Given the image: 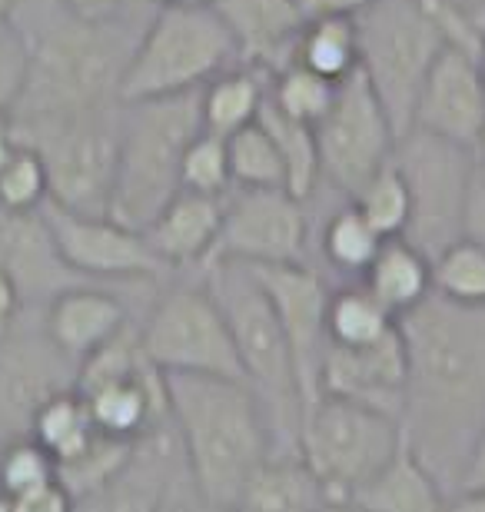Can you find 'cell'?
Segmentation results:
<instances>
[{"label":"cell","mask_w":485,"mask_h":512,"mask_svg":"<svg viewBox=\"0 0 485 512\" xmlns=\"http://www.w3.org/2000/svg\"><path fill=\"white\" fill-rule=\"evenodd\" d=\"M392 163L399 167L412 197V217L402 237L436 260L449 243L462 237L466 203L479 177L476 150L422 130H406L396 140Z\"/></svg>","instance_id":"11"},{"label":"cell","mask_w":485,"mask_h":512,"mask_svg":"<svg viewBox=\"0 0 485 512\" xmlns=\"http://www.w3.org/2000/svg\"><path fill=\"white\" fill-rule=\"evenodd\" d=\"M27 433L54 456L57 466H64L97 443L100 429L94 423V416H90L87 399L80 396V389L74 386V389H64V393L50 396L34 413V419H30Z\"/></svg>","instance_id":"29"},{"label":"cell","mask_w":485,"mask_h":512,"mask_svg":"<svg viewBox=\"0 0 485 512\" xmlns=\"http://www.w3.org/2000/svg\"><path fill=\"white\" fill-rule=\"evenodd\" d=\"M27 313L24 296H20L14 276L0 266V336H7L20 323V316Z\"/></svg>","instance_id":"45"},{"label":"cell","mask_w":485,"mask_h":512,"mask_svg":"<svg viewBox=\"0 0 485 512\" xmlns=\"http://www.w3.org/2000/svg\"><path fill=\"white\" fill-rule=\"evenodd\" d=\"M200 130V90L183 97L120 104L110 217L133 230L147 227L180 193L183 153Z\"/></svg>","instance_id":"5"},{"label":"cell","mask_w":485,"mask_h":512,"mask_svg":"<svg viewBox=\"0 0 485 512\" xmlns=\"http://www.w3.org/2000/svg\"><path fill=\"white\" fill-rule=\"evenodd\" d=\"M130 449H133V443H123V439L100 433L97 443L90 446L87 453H80L77 459H70L64 466H57V479L74 493V499H80L107 483V479L127 463Z\"/></svg>","instance_id":"40"},{"label":"cell","mask_w":485,"mask_h":512,"mask_svg":"<svg viewBox=\"0 0 485 512\" xmlns=\"http://www.w3.org/2000/svg\"><path fill=\"white\" fill-rule=\"evenodd\" d=\"M223 223V197H206V193L180 190L147 227L143 237L153 253L167 263V270L177 273H203L210 263L216 237Z\"/></svg>","instance_id":"23"},{"label":"cell","mask_w":485,"mask_h":512,"mask_svg":"<svg viewBox=\"0 0 485 512\" xmlns=\"http://www.w3.org/2000/svg\"><path fill=\"white\" fill-rule=\"evenodd\" d=\"M319 187L353 200L396 153L399 133L363 70L339 80L336 97L313 127Z\"/></svg>","instance_id":"12"},{"label":"cell","mask_w":485,"mask_h":512,"mask_svg":"<svg viewBox=\"0 0 485 512\" xmlns=\"http://www.w3.org/2000/svg\"><path fill=\"white\" fill-rule=\"evenodd\" d=\"M180 280L163 283L140 320V343L160 373L223 376L243 380L230 326L206 290L203 273H177Z\"/></svg>","instance_id":"9"},{"label":"cell","mask_w":485,"mask_h":512,"mask_svg":"<svg viewBox=\"0 0 485 512\" xmlns=\"http://www.w3.org/2000/svg\"><path fill=\"white\" fill-rule=\"evenodd\" d=\"M150 4H213V0H150Z\"/></svg>","instance_id":"56"},{"label":"cell","mask_w":485,"mask_h":512,"mask_svg":"<svg viewBox=\"0 0 485 512\" xmlns=\"http://www.w3.org/2000/svg\"><path fill=\"white\" fill-rule=\"evenodd\" d=\"M406 373V343L396 326L369 346H329L319 376V396H343L399 419L406 399Z\"/></svg>","instance_id":"19"},{"label":"cell","mask_w":485,"mask_h":512,"mask_svg":"<svg viewBox=\"0 0 485 512\" xmlns=\"http://www.w3.org/2000/svg\"><path fill=\"white\" fill-rule=\"evenodd\" d=\"M462 7H469V10H476V14H485V0H459Z\"/></svg>","instance_id":"55"},{"label":"cell","mask_w":485,"mask_h":512,"mask_svg":"<svg viewBox=\"0 0 485 512\" xmlns=\"http://www.w3.org/2000/svg\"><path fill=\"white\" fill-rule=\"evenodd\" d=\"M482 127H485V87L476 57L456 47H442V54L432 60L429 74L422 80L409 130H422L432 133V137L476 150Z\"/></svg>","instance_id":"17"},{"label":"cell","mask_w":485,"mask_h":512,"mask_svg":"<svg viewBox=\"0 0 485 512\" xmlns=\"http://www.w3.org/2000/svg\"><path fill=\"white\" fill-rule=\"evenodd\" d=\"M359 70L383 100L392 127L402 137L412 127V110L432 60L446 40L419 0H376L356 17Z\"/></svg>","instance_id":"10"},{"label":"cell","mask_w":485,"mask_h":512,"mask_svg":"<svg viewBox=\"0 0 485 512\" xmlns=\"http://www.w3.org/2000/svg\"><path fill=\"white\" fill-rule=\"evenodd\" d=\"M187 473L180 436L170 419L133 443L127 463L94 493L80 496L74 512H157L170 486Z\"/></svg>","instance_id":"18"},{"label":"cell","mask_w":485,"mask_h":512,"mask_svg":"<svg viewBox=\"0 0 485 512\" xmlns=\"http://www.w3.org/2000/svg\"><path fill=\"white\" fill-rule=\"evenodd\" d=\"M479 173H482V180H485V167H479Z\"/></svg>","instance_id":"57"},{"label":"cell","mask_w":485,"mask_h":512,"mask_svg":"<svg viewBox=\"0 0 485 512\" xmlns=\"http://www.w3.org/2000/svg\"><path fill=\"white\" fill-rule=\"evenodd\" d=\"M399 326L392 316L363 283H343L333 286L326 310V333L329 346H369L379 343Z\"/></svg>","instance_id":"31"},{"label":"cell","mask_w":485,"mask_h":512,"mask_svg":"<svg viewBox=\"0 0 485 512\" xmlns=\"http://www.w3.org/2000/svg\"><path fill=\"white\" fill-rule=\"evenodd\" d=\"M57 479V463L30 433L0 439V489L24 496L30 489Z\"/></svg>","instance_id":"38"},{"label":"cell","mask_w":485,"mask_h":512,"mask_svg":"<svg viewBox=\"0 0 485 512\" xmlns=\"http://www.w3.org/2000/svg\"><path fill=\"white\" fill-rule=\"evenodd\" d=\"M353 203L359 207V213L373 223V230L383 240L402 237L406 227H409L412 197H409V187H406V180H402L399 167L392 160L376 173L373 180L366 183L363 190L356 193Z\"/></svg>","instance_id":"35"},{"label":"cell","mask_w":485,"mask_h":512,"mask_svg":"<svg viewBox=\"0 0 485 512\" xmlns=\"http://www.w3.org/2000/svg\"><path fill=\"white\" fill-rule=\"evenodd\" d=\"M456 493H485V423H482L476 443H472L469 456H466V466H462V473H459Z\"/></svg>","instance_id":"44"},{"label":"cell","mask_w":485,"mask_h":512,"mask_svg":"<svg viewBox=\"0 0 485 512\" xmlns=\"http://www.w3.org/2000/svg\"><path fill=\"white\" fill-rule=\"evenodd\" d=\"M27 87V44L20 37L10 17L7 27H0V120L14 117V110Z\"/></svg>","instance_id":"41"},{"label":"cell","mask_w":485,"mask_h":512,"mask_svg":"<svg viewBox=\"0 0 485 512\" xmlns=\"http://www.w3.org/2000/svg\"><path fill=\"white\" fill-rule=\"evenodd\" d=\"M326 503L299 453H270L243 483L230 512H316Z\"/></svg>","instance_id":"24"},{"label":"cell","mask_w":485,"mask_h":512,"mask_svg":"<svg viewBox=\"0 0 485 512\" xmlns=\"http://www.w3.org/2000/svg\"><path fill=\"white\" fill-rule=\"evenodd\" d=\"M379 247H383V237L353 200L336 203L333 210L323 213V220L313 223V250L319 253V263L346 283L363 280Z\"/></svg>","instance_id":"27"},{"label":"cell","mask_w":485,"mask_h":512,"mask_svg":"<svg viewBox=\"0 0 485 512\" xmlns=\"http://www.w3.org/2000/svg\"><path fill=\"white\" fill-rule=\"evenodd\" d=\"M353 499L369 512H446L449 506V493L439 479L406 446L366 486H359Z\"/></svg>","instance_id":"26"},{"label":"cell","mask_w":485,"mask_h":512,"mask_svg":"<svg viewBox=\"0 0 485 512\" xmlns=\"http://www.w3.org/2000/svg\"><path fill=\"white\" fill-rule=\"evenodd\" d=\"M14 7H17V0H0V27L10 24V17H14Z\"/></svg>","instance_id":"52"},{"label":"cell","mask_w":485,"mask_h":512,"mask_svg":"<svg viewBox=\"0 0 485 512\" xmlns=\"http://www.w3.org/2000/svg\"><path fill=\"white\" fill-rule=\"evenodd\" d=\"M309 256H313L309 203L286 190H230L223 197V223L210 263H313Z\"/></svg>","instance_id":"13"},{"label":"cell","mask_w":485,"mask_h":512,"mask_svg":"<svg viewBox=\"0 0 485 512\" xmlns=\"http://www.w3.org/2000/svg\"><path fill=\"white\" fill-rule=\"evenodd\" d=\"M406 343L402 443L452 496L485 423V306H459L432 293L399 316Z\"/></svg>","instance_id":"1"},{"label":"cell","mask_w":485,"mask_h":512,"mask_svg":"<svg viewBox=\"0 0 485 512\" xmlns=\"http://www.w3.org/2000/svg\"><path fill=\"white\" fill-rule=\"evenodd\" d=\"M446 512H485V493H456V496H449Z\"/></svg>","instance_id":"50"},{"label":"cell","mask_w":485,"mask_h":512,"mask_svg":"<svg viewBox=\"0 0 485 512\" xmlns=\"http://www.w3.org/2000/svg\"><path fill=\"white\" fill-rule=\"evenodd\" d=\"M17 147H20V137H17L14 120L4 117V120H0V167L10 160V153H14Z\"/></svg>","instance_id":"49"},{"label":"cell","mask_w":485,"mask_h":512,"mask_svg":"<svg viewBox=\"0 0 485 512\" xmlns=\"http://www.w3.org/2000/svg\"><path fill=\"white\" fill-rule=\"evenodd\" d=\"M0 266L14 276L27 310H40L50 296L80 280L60 260L44 213H10L0 210Z\"/></svg>","instance_id":"22"},{"label":"cell","mask_w":485,"mask_h":512,"mask_svg":"<svg viewBox=\"0 0 485 512\" xmlns=\"http://www.w3.org/2000/svg\"><path fill=\"white\" fill-rule=\"evenodd\" d=\"M47 200H50V183H47L44 160H40V153L30 143L20 140V147L0 167V210L37 213Z\"/></svg>","instance_id":"37"},{"label":"cell","mask_w":485,"mask_h":512,"mask_svg":"<svg viewBox=\"0 0 485 512\" xmlns=\"http://www.w3.org/2000/svg\"><path fill=\"white\" fill-rule=\"evenodd\" d=\"M253 273L270 296L276 316H280L286 346H290L293 356L299 399H303L306 409L313 399H319V376H323V360L329 350L326 310L333 286L326 283L323 270H316L313 263L253 266Z\"/></svg>","instance_id":"15"},{"label":"cell","mask_w":485,"mask_h":512,"mask_svg":"<svg viewBox=\"0 0 485 512\" xmlns=\"http://www.w3.org/2000/svg\"><path fill=\"white\" fill-rule=\"evenodd\" d=\"M293 64L313 70V74L333 80H346L359 70V30L356 17H316L306 20L299 34Z\"/></svg>","instance_id":"30"},{"label":"cell","mask_w":485,"mask_h":512,"mask_svg":"<svg viewBox=\"0 0 485 512\" xmlns=\"http://www.w3.org/2000/svg\"><path fill=\"white\" fill-rule=\"evenodd\" d=\"M223 27L230 30L240 64L263 74H280L293 64L306 17L299 0H213Z\"/></svg>","instance_id":"21"},{"label":"cell","mask_w":485,"mask_h":512,"mask_svg":"<svg viewBox=\"0 0 485 512\" xmlns=\"http://www.w3.org/2000/svg\"><path fill=\"white\" fill-rule=\"evenodd\" d=\"M432 293L459 306H485V250L459 237L432 260Z\"/></svg>","instance_id":"34"},{"label":"cell","mask_w":485,"mask_h":512,"mask_svg":"<svg viewBox=\"0 0 485 512\" xmlns=\"http://www.w3.org/2000/svg\"><path fill=\"white\" fill-rule=\"evenodd\" d=\"M233 64V37L210 4H153L123 70L120 104L196 94Z\"/></svg>","instance_id":"6"},{"label":"cell","mask_w":485,"mask_h":512,"mask_svg":"<svg viewBox=\"0 0 485 512\" xmlns=\"http://www.w3.org/2000/svg\"><path fill=\"white\" fill-rule=\"evenodd\" d=\"M40 330L70 363L80 366L133 323L127 296L103 283H74L40 306Z\"/></svg>","instance_id":"20"},{"label":"cell","mask_w":485,"mask_h":512,"mask_svg":"<svg viewBox=\"0 0 485 512\" xmlns=\"http://www.w3.org/2000/svg\"><path fill=\"white\" fill-rule=\"evenodd\" d=\"M203 283L226 316L236 356H240L243 383L253 389L270 419L276 453H296L303 399H299L293 356L286 346L280 316H276L263 283L256 280L253 266L236 260H216L203 266Z\"/></svg>","instance_id":"4"},{"label":"cell","mask_w":485,"mask_h":512,"mask_svg":"<svg viewBox=\"0 0 485 512\" xmlns=\"http://www.w3.org/2000/svg\"><path fill=\"white\" fill-rule=\"evenodd\" d=\"M336 87L339 84H333V80L319 77L299 64H290V67H283L280 74L270 77V94L266 97H270V104L280 107L286 117L316 127L329 110V104H333Z\"/></svg>","instance_id":"36"},{"label":"cell","mask_w":485,"mask_h":512,"mask_svg":"<svg viewBox=\"0 0 485 512\" xmlns=\"http://www.w3.org/2000/svg\"><path fill=\"white\" fill-rule=\"evenodd\" d=\"M476 64H479V77H482V87H485V30H482V44H479Z\"/></svg>","instance_id":"53"},{"label":"cell","mask_w":485,"mask_h":512,"mask_svg":"<svg viewBox=\"0 0 485 512\" xmlns=\"http://www.w3.org/2000/svg\"><path fill=\"white\" fill-rule=\"evenodd\" d=\"M180 190L206 193V197H226L233 190L230 180V157H226V140L216 133L200 130L183 153L180 167Z\"/></svg>","instance_id":"39"},{"label":"cell","mask_w":485,"mask_h":512,"mask_svg":"<svg viewBox=\"0 0 485 512\" xmlns=\"http://www.w3.org/2000/svg\"><path fill=\"white\" fill-rule=\"evenodd\" d=\"M27 313L0 336V439L27 433L50 396L77 386V366L44 336L40 313L37 320H27Z\"/></svg>","instance_id":"16"},{"label":"cell","mask_w":485,"mask_h":512,"mask_svg":"<svg viewBox=\"0 0 485 512\" xmlns=\"http://www.w3.org/2000/svg\"><path fill=\"white\" fill-rule=\"evenodd\" d=\"M54 4L84 20H110L127 10V0H54Z\"/></svg>","instance_id":"48"},{"label":"cell","mask_w":485,"mask_h":512,"mask_svg":"<svg viewBox=\"0 0 485 512\" xmlns=\"http://www.w3.org/2000/svg\"><path fill=\"white\" fill-rule=\"evenodd\" d=\"M226 157H230L233 190H286L280 150L260 120L226 137Z\"/></svg>","instance_id":"33"},{"label":"cell","mask_w":485,"mask_h":512,"mask_svg":"<svg viewBox=\"0 0 485 512\" xmlns=\"http://www.w3.org/2000/svg\"><path fill=\"white\" fill-rule=\"evenodd\" d=\"M157 512H226V509L206 503V499L196 493V486L190 483V476L183 473L177 483L170 486V493H167V499H163V506Z\"/></svg>","instance_id":"43"},{"label":"cell","mask_w":485,"mask_h":512,"mask_svg":"<svg viewBox=\"0 0 485 512\" xmlns=\"http://www.w3.org/2000/svg\"><path fill=\"white\" fill-rule=\"evenodd\" d=\"M54 247L67 270H74L87 283H120V286H147L170 280L167 263L160 260L143 237V230L123 227L113 217H94V213H74L57 203L40 207Z\"/></svg>","instance_id":"14"},{"label":"cell","mask_w":485,"mask_h":512,"mask_svg":"<svg viewBox=\"0 0 485 512\" xmlns=\"http://www.w3.org/2000/svg\"><path fill=\"white\" fill-rule=\"evenodd\" d=\"M316 512H369V509L359 506L356 499H326Z\"/></svg>","instance_id":"51"},{"label":"cell","mask_w":485,"mask_h":512,"mask_svg":"<svg viewBox=\"0 0 485 512\" xmlns=\"http://www.w3.org/2000/svg\"><path fill=\"white\" fill-rule=\"evenodd\" d=\"M167 376L170 423L180 436L187 476L206 503L230 512L250 473L276 453L260 399L243 380Z\"/></svg>","instance_id":"3"},{"label":"cell","mask_w":485,"mask_h":512,"mask_svg":"<svg viewBox=\"0 0 485 512\" xmlns=\"http://www.w3.org/2000/svg\"><path fill=\"white\" fill-rule=\"evenodd\" d=\"M402 446L396 416L343 396L323 393L299 419L296 453L319 479L326 499H353Z\"/></svg>","instance_id":"8"},{"label":"cell","mask_w":485,"mask_h":512,"mask_svg":"<svg viewBox=\"0 0 485 512\" xmlns=\"http://www.w3.org/2000/svg\"><path fill=\"white\" fill-rule=\"evenodd\" d=\"M462 237L476 240L485 250V180H482V173L476 177V183H472V193L466 203V220H462Z\"/></svg>","instance_id":"47"},{"label":"cell","mask_w":485,"mask_h":512,"mask_svg":"<svg viewBox=\"0 0 485 512\" xmlns=\"http://www.w3.org/2000/svg\"><path fill=\"white\" fill-rule=\"evenodd\" d=\"M476 157H479V167H485V127H482L479 140H476Z\"/></svg>","instance_id":"54"},{"label":"cell","mask_w":485,"mask_h":512,"mask_svg":"<svg viewBox=\"0 0 485 512\" xmlns=\"http://www.w3.org/2000/svg\"><path fill=\"white\" fill-rule=\"evenodd\" d=\"M20 37L27 44V87L10 120L84 114L120 104V80L143 24L127 17L84 20L54 0L34 7Z\"/></svg>","instance_id":"2"},{"label":"cell","mask_w":485,"mask_h":512,"mask_svg":"<svg viewBox=\"0 0 485 512\" xmlns=\"http://www.w3.org/2000/svg\"><path fill=\"white\" fill-rule=\"evenodd\" d=\"M376 0H299L306 20L316 17H359L363 10L373 7Z\"/></svg>","instance_id":"46"},{"label":"cell","mask_w":485,"mask_h":512,"mask_svg":"<svg viewBox=\"0 0 485 512\" xmlns=\"http://www.w3.org/2000/svg\"><path fill=\"white\" fill-rule=\"evenodd\" d=\"M263 124V130L270 133L276 150H280L283 170H286V193H293L296 200H309L319 187V153H316V133L309 124L286 117L280 107L266 104L256 117Z\"/></svg>","instance_id":"32"},{"label":"cell","mask_w":485,"mask_h":512,"mask_svg":"<svg viewBox=\"0 0 485 512\" xmlns=\"http://www.w3.org/2000/svg\"><path fill=\"white\" fill-rule=\"evenodd\" d=\"M359 283L399 320L432 296V260L406 237H392L383 240Z\"/></svg>","instance_id":"25"},{"label":"cell","mask_w":485,"mask_h":512,"mask_svg":"<svg viewBox=\"0 0 485 512\" xmlns=\"http://www.w3.org/2000/svg\"><path fill=\"white\" fill-rule=\"evenodd\" d=\"M17 137L30 143L47 167L50 203L74 213L110 217L117 180L120 104L84 114L14 120Z\"/></svg>","instance_id":"7"},{"label":"cell","mask_w":485,"mask_h":512,"mask_svg":"<svg viewBox=\"0 0 485 512\" xmlns=\"http://www.w3.org/2000/svg\"><path fill=\"white\" fill-rule=\"evenodd\" d=\"M270 94V74L246 64L226 67L223 74L200 87V124L216 137H233L236 130L256 124Z\"/></svg>","instance_id":"28"},{"label":"cell","mask_w":485,"mask_h":512,"mask_svg":"<svg viewBox=\"0 0 485 512\" xmlns=\"http://www.w3.org/2000/svg\"><path fill=\"white\" fill-rule=\"evenodd\" d=\"M24 512H74L77 509V499L74 493L60 483V479H50V483L30 489V493L17 496Z\"/></svg>","instance_id":"42"}]
</instances>
